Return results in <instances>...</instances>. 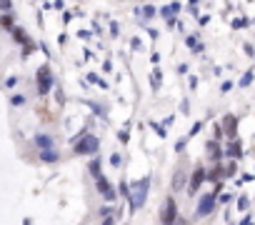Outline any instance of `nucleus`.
Masks as SVG:
<instances>
[{"instance_id":"nucleus-1","label":"nucleus","mask_w":255,"mask_h":225,"mask_svg":"<svg viewBox=\"0 0 255 225\" xmlns=\"http://www.w3.org/2000/svg\"><path fill=\"white\" fill-rule=\"evenodd\" d=\"M50 83H53L50 70H48V68H40V70H38V93L45 95V93L50 90Z\"/></svg>"},{"instance_id":"nucleus-2","label":"nucleus","mask_w":255,"mask_h":225,"mask_svg":"<svg viewBox=\"0 0 255 225\" xmlns=\"http://www.w3.org/2000/svg\"><path fill=\"white\" fill-rule=\"evenodd\" d=\"M213 205H215V195H213V193H210V195H203V200H200V205H198V215H200V218L210 215V213H213Z\"/></svg>"},{"instance_id":"nucleus-3","label":"nucleus","mask_w":255,"mask_h":225,"mask_svg":"<svg viewBox=\"0 0 255 225\" xmlns=\"http://www.w3.org/2000/svg\"><path fill=\"white\" fill-rule=\"evenodd\" d=\"M95 150H98V140H95V138H90V135H88V138H83V140L75 145V153H95Z\"/></svg>"},{"instance_id":"nucleus-4","label":"nucleus","mask_w":255,"mask_h":225,"mask_svg":"<svg viewBox=\"0 0 255 225\" xmlns=\"http://www.w3.org/2000/svg\"><path fill=\"white\" fill-rule=\"evenodd\" d=\"M205 178H208V175H205V170H203V168H198V170L193 173V180H190V195L200 190V185H203V180H205Z\"/></svg>"},{"instance_id":"nucleus-5","label":"nucleus","mask_w":255,"mask_h":225,"mask_svg":"<svg viewBox=\"0 0 255 225\" xmlns=\"http://www.w3.org/2000/svg\"><path fill=\"white\" fill-rule=\"evenodd\" d=\"M173 220H175V200L168 198V203H165V213H163V223H173Z\"/></svg>"},{"instance_id":"nucleus-6","label":"nucleus","mask_w":255,"mask_h":225,"mask_svg":"<svg viewBox=\"0 0 255 225\" xmlns=\"http://www.w3.org/2000/svg\"><path fill=\"white\" fill-rule=\"evenodd\" d=\"M38 115H40L45 123H53V120H55V118L50 115V108H45V105H38Z\"/></svg>"},{"instance_id":"nucleus-7","label":"nucleus","mask_w":255,"mask_h":225,"mask_svg":"<svg viewBox=\"0 0 255 225\" xmlns=\"http://www.w3.org/2000/svg\"><path fill=\"white\" fill-rule=\"evenodd\" d=\"M98 188H100V190H103V195H105V198H108V200H110V198H113V190H110V185H108V183H105V180H103V178H98Z\"/></svg>"},{"instance_id":"nucleus-8","label":"nucleus","mask_w":255,"mask_h":225,"mask_svg":"<svg viewBox=\"0 0 255 225\" xmlns=\"http://www.w3.org/2000/svg\"><path fill=\"white\" fill-rule=\"evenodd\" d=\"M225 130L230 138H235V118H225Z\"/></svg>"},{"instance_id":"nucleus-9","label":"nucleus","mask_w":255,"mask_h":225,"mask_svg":"<svg viewBox=\"0 0 255 225\" xmlns=\"http://www.w3.org/2000/svg\"><path fill=\"white\" fill-rule=\"evenodd\" d=\"M228 155H233V158H238V155H240V145H238V143H233V145L228 148Z\"/></svg>"},{"instance_id":"nucleus-10","label":"nucleus","mask_w":255,"mask_h":225,"mask_svg":"<svg viewBox=\"0 0 255 225\" xmlns=\"http://www.w3.org/2000/svg\"><path fill=\"white\" fill-rule=\"evenodd\" d=\"M55 158H58V155H53V150H45V153H43V160H48V163H53Z\"/></svg>"},{"instance_id":"nucleus-11","label":"nucleus","mask_w":255,"mask_h":225,"mask_svg":"<svg viewBox=\"0 0 255 225\" xmlns=\"http://www.w3.org/2000/svg\"><path fill=\"white\" fill-rule=\"evenodd\" d=\"M180 185H183V173H178L175 180H173V188H180Z\"/></svg>"},{"instance_id":"nucleus-12","label":"nucleus","mask_w":255,"mask_h":225,"mask_svg":"<svg viewBox=\"0 0 255 225\" xmlns=\"http://www.w3.org/2000/svg\"><path fill=\"white\" fill-rule=\"evenodd\" d=\"M0 5H3V10H10V0H0Z\"/></svg>"}]
</instances>
